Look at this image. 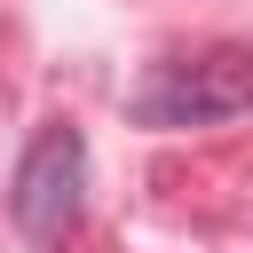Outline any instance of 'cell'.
Instances as JSON below:
<instances>
[{
    "label": "cell",
    "mask_w": 253,
    "mask_h": 253,
    "mask_svg": "<svg viewBox=\"0 0 253 253\" xmlns=\"http://www.w3.org/2000/svg\"><path fill=\"white\" fill-rule=\"evenodd\" d=\"M126 111H134V126H158V134L221 126V119L253 111V47L245 40H213L198 55H166V63H150L134 79Z\"/></svg>",
    "instance_id": "1"
},
{
    "label": "cell",
    "mask_w": 253,
    "mask_h": 253,
    "mask_svg": "<svg viewBox=\"0 0 253 253\" xmlns=\"http://www.w3.org/2000/svg\"><path fill=\"white\" fill-rule=\"evenodd\" d=\"M8 221L40 253H55V245L79 237V221H87V134L79 126L55 119V126H40L24 142L16 174H8Z\"/></svg>",
    "instance_id": "2"
}]
</instances>
